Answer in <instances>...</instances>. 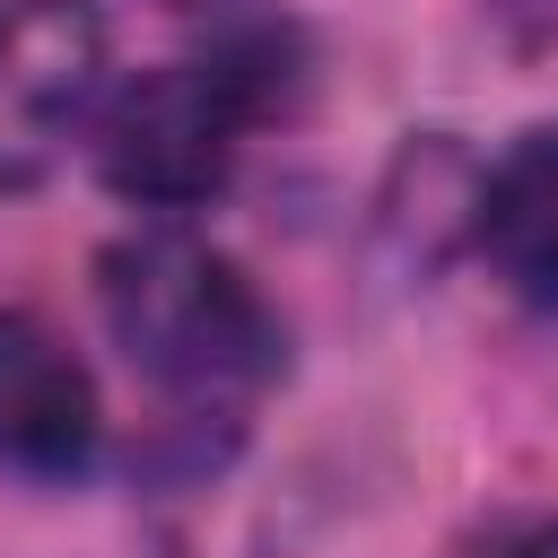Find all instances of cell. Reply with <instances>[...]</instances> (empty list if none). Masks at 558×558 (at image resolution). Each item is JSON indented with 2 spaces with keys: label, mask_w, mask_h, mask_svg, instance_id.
Returning <instances> with one entry per match:
<instances>
[{
  "label": "cell",
  "mask_w": 558,
  "mask_h": 558,
  "mask_svg": "<svg viewBox=\"0 0 558 558\" xmlns=\"http://www.w3.org/2000/svg\"><path fill=\"white\" fill-rule=\"evenodd\" d=\"M96 305H105V331L131 357V375L157 384L183 418H235L288 366V331L270 314V296L244 279V262L174 218L105 244Z\"/></svg>",
  "instance_id": "cell-1"
},
{
  "label": "cell",
  "mask_w": 558,
  "mask_h": 558,
  "mask_svg": "<svg viewBox=\"0 0 558 558\" xmlns=\"http://www.w3.org/2000/svg\"><path fill=\"white\" fill-rule=\"evenodd\" d=\"M279 87H288V35H270V26H235L192 61H157L140 78L105 87V105H96L105 192H122L131 209H157V218L218 201L244 157V131L279 105Z\"/></svg>",
  "instance_id": "cell-2"
},
{
  "label": "cell",
  "mask_w": 558,
  "mask_h": 558,
  "mask_svg": "<svg viewBox=\"0 0 558 558\" xmlns=\"http://www.w3.org/2000/svg\"><path fill=\"white\" fill-rule=\"evenodd\" d=\"M105 105V17L96 0L0 9V192H35Z\"/></svg>",
  "instance_id": "cell-3"
},
{
  "label": "cell",
  "mask_w": 558,
  "mask_h": 558,
  "mask_svg": "<svg viewBox=\"0 0 558 558\" xmlns=\"http://www.w3.org/2000/svg\"><path fill=\"white\" fill-rule=\"evenodd\" d=\"M105 445V401L70 331L35 305H0V462L26 480H78Z\"/></svg>",
  "instance_id": "cell-4"
},
{
  "label": "cell",
  "mask_w": 558,
  "mask_h": 558,
  "mask_svg": "<svg viewBox=\"0 0 558 558\" xmlns=\"http://www.w3.org/2000/svg\"><path fill=\"white\" fill-rule=\"evenodd\" d=\"M471 235H480L488 270H497L523 305L558 314V122L523 131V140L488 166V183H480V201H471Z\"/></svg>",
  "instance_id": "cell-5"
},
{
  "label": "cell",
  "mask_w": 558,
  "mask_h": 558,
  "mask_svg": "<svg viewBox=\"0 0 558 558\" xmlns=\"http://www.w3.org/2000/svg\"><path fill=\"white\" fill-rule=\"evenodd\" d=\"M480 558H558V514H506V523H488Z\"/></svg>",
  "instance_id": "cell-6"
},
{
  "label": "cell",
  "mask_w": 558,
  "mask_h": 558,
  "mask_svg": "<svg viewBox=\"0 0 558 558\" xmlns=\"http://www.w3.org/2000/svg\"><path fill=\"white\" fill-rule=\"evenodd\" d=\"M157 9H174V17H218V9H235V0H157Z\"/></svg>",
  "instance_id": "cell-7"
}]
</instances>
